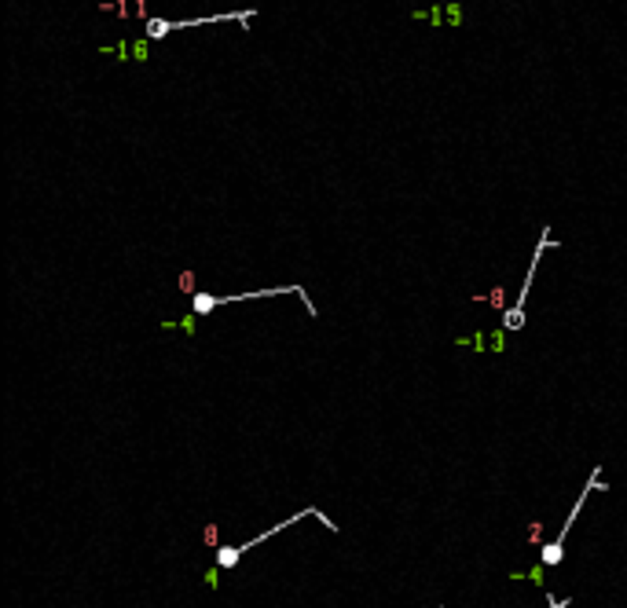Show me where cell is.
Segmentation results:
<instances>
[{
	"label": "cell",
	"instance_id": "obj_1",
	"mask_svg": "<svg viewBox=\"0 0 627 608\" xmlns=\"http://www.w3.org/2000/svg\"><path fill=\"white\" fill-rule=\"evenodd\" d=\"M304 516H319V521H323V524L330 528V532H338V524H330V521H327V516L319 513L316 506H309V510H301V513L286 516V521H279L275 528H268L264 535H253L250 542H239V546H221V550H216V557H213V561H216V568H221V572H227V568H235V564H239L242 557H246L250 550H257L261 542H268V539H272V535H279V532H286V528H293L298 521H304Z\"/></svg>",
	"mask_w": 627,
	"mask_h": 608
},
{
	"label": "cell",
	"instance_id": "obj_2",
	"mask_svg": "<svg viewBox=\"0 0 627 608\" xmlns=\"http://www.w3.org/2000/svg\"><path fill=\"white\" fill-rule=\"evenodd\" d=\"M283 293H298L301 301H304V308H309V315H316V308H312V301L304 297V290L301 286H272V290H250V293H235V297H216V293H195L191 297V312L195 315H209V312H216L221 304H235V301H257V297H283Z\"/></svg>",
	"mask_w": 627,
	"mask_h": 608
},
{
	"label": "cell",
	"instance_id": "obj_3",
	"mask_svg": "<svg viewBox=\"0 0 627 608\" xmlns=\"http://www.w3.org/2000/svg\"><path fill=\"white\" fill-rule=\"evenodd\" d=\"M598 487H605V484H601V469H594V473H591V480H587V487L580 491V498H576V506L569 510L565 524H561V532H558L554 539H550V542H543V550H540V564H543V568H558L561 561H565V535H569V528L576 524V513L583 510L587 495H591V491H598Z\"/></svg>",
	"mask_w": 627,
	"mask_h": 608
},
{
	"label": "cell",
	"instance_id": "obj_4",
	"mask_svg": "<svg viewBox=\"0 0 627 608\" xmlns=\"http://www.w3.org/2000/svg\"><path fill=\"white\" fill-rule=\"evenodd\" d=\"M547 245H550V227H543V235H540V242H535V250H532V264H529V275H524V282H521V293H517V304L510 308V312H503V330L506 333H517L521 327H524V304H529V290H532V275H535V268H540V261H543V253H547Z\"/></svg>",
	"mask_w": 627,
	"mask_h": 608
},
{
	"label": "cell",
	"instance_id": "obj_5",
	"mask_svg": "<svg viewBox=\"0 0 627 608\" xmlns=\"http://www.w3.org/2000/svg\"><path fill=\"white\" fill-rule=\"evenodd\" d=\"M250 15L257 11H227V15H198V19H147V37H165L173 30H191V26H209V22H250Z\"/></svg>",
	"mask_w": 627,
	"mask_h": 608
},
{
	"label": "cell",
	"instance_id": "obj_6",
	"mask_svg": "<svg viewBox=\"0 0 627 608\" xmlns=\"http://www.w3.org/2000/svg\"><path fill=\"white\" fill-rule=\"evenodd\" d=\"M547 605H550V608H565L569 601H558V598H554V593H547Z\"/></svg>",
	"mask_w": 627,
	"mask_h": 608
},
{
	"label": "cell",
	"instance_id": "obj_7",
	"mask_svg": "<svg viewBox=\"0 0 627 608\" xmlns=\"http://www.w3.org/2000/svg\"><path fill=\"white\" fill-rule=\"evenodd\" d=\"M440 608H444V605H440Z\"/></svg>",
	"mask_w": 627,
	"mask_h": 608
}]
</instances>
